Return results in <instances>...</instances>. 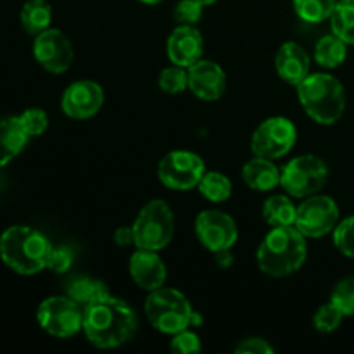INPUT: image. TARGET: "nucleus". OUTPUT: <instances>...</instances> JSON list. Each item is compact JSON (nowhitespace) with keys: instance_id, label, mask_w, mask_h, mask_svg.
Listing matches in <instances>:
<instances>
[{"instance_id":"1","label":"nucleus","mask_w":354,"mask_h":354,"mask_svg":"<svg viewBox=\"0 0 354 354\" xmlns=\"http://www.w3.org/2000/svg\"><path fill=\"white\" fill-rule=\"evenodd\" d=\"M137 327L138 320L133 308L111 294L83 308V332L100 349L118 348L128 342Z\"/></svg>"},{"instance_id":"2","label":"nucleus","mask_w":354,"mask_h":354,"mask_svg":"<svg viewBox=\"0 0 354 354\" xmlns=\"http://www.w3.org/2000/svg\"><path fill=\"white\" fill-rule=\"evenodd\" d=\"M306 237L294 225L273 227L258 248V266L270 277H287L304 265Z\"/></svg>"},{"instance_id":"3","label":"nucleus","mask_w":354,"mask_h":354,"mask_svg":"<svg viewBox=\"0 0 354 354\" xmlns=\"http://www.w3.org/2000/svg\"><path fill=\"white\" fill-rule=\"evenodd\" d=\"M52 244L31 227L14 225L0 237V258L19 275H37L47 268Z\"/></svg>"},{"instance_id":"4","label":"nucleus","mask_w":354,"mask_h":354,"mask_svg":"<svg viewBox=\"0 0 354 354\" xmlns=\"http://www.w3.org/2000/svg\"><path fill=\"white\" fill-rule=\"evenodd\" d=\"M297 99L308 116L320 124H334L346 109L342 83L327 73H315L297 85Z\"/></svg>"},{"instance_id":"5","label":"nucleus","mask_w":354,"mask_h":354,"mask_svg":"<svg viewBox=\"0 0 354 354\" xmlns=\"http://www.w3.org/2000/svg\"><path fill=\"white\" fill-rule=\"evenodd\" d=\"M145 315L156 330L175 335L189 327H199L203 317L190 306L189 299L180 290L159 287L145 301Z\"/></svg>"},{"instance_id":"6","label":"nucleus","mask_w":354,"mask_h":354,"mask_svg":"<svg viewBox=\"0 0 354 354\" xmlns=\"http://www.w3.org/2000/svg\"><path fill=\"white\" fill-rule=\"evenodd\" d=\"M133 237L137 249L161 251L171 242L175 234V216L165 201H149L135 218Z\"/></svg>"},{"instance_id":"7","label":"nucleus","mask_w":354,"mask_h":354,"mask_svg":"<svg viewBox=\"0 0 354 354\" xmlns=\"http://www.w3.org/2000/svg\"><path fill=\"white\" fill-rule=\"evenodd\" d=\"M328 182V166L313 154L294 158L280 169V185L290 197L306 199L320 192Z\"/></svg>"},{"instance_id":"8","label":"nucleus","mask_w":354,"mask_h":354,"mask_svg":"<svg viewBox=\"0 0 354 354\" xmlns=\"http://www.w3.org/2000/svg\"><path fill=\"white\" fill-rule=\"evenodd\" d=\"M40 327L54 337L68 339L83 330V306L69 296L48 297L38 306Z\"/></svg>"},{"instance_id":"9","label":"nucleus","mask_w":354,"mask_h":354,"mask_svg":"<svg viewBox=\"0 0 354 354\" xmlns=\"http://www.w3.org/2000/svg\"><path fill=\"white\" fill-rule=\"evenodd\" d=\"M296 140L297 130L292 121L283 116L268 118L252 133L251 151L258 158L275 161L289 154Z\"/></svg>"},{"instance_id":"10","label":"nucleus","mask_w":354,"mask_h":354,"mask_svg":"<svg viewBox=\"0 0 354 354\" xmlns=\"http://www.w3.org/2000/svg\"><path fill=\"white\" fill-rule=\"evenodd\" d=\"M204 173H206L204 161L190 151L168 152L158 166V176L162 185L182 192L199 185Z\"/></svg>"},{"instance_id":"11","label":"nucleus","mask_w":354,"mask_h":354,"mask_svg":"<svg viewBox=\"0 0 354 354\" xmlns=\"http://www.w3.org/2000/svg\"><path fill=\"white\" fill-rule=\"evenodd\" d=\"M339 223V207L332 197L315 196L306 197L297 206L294 227L310 239H320L335 230Z\"/></svg>"},{"instance_id":"12","label":"nucleus","mask_w":354,"mask_h":354,"mask_svg":"<svg viewBox=\"0 0 354 354\" xmlns=\"http://www.w3.org/2000/svg\"><path fill=\"white\" fill-rule=\"evenodd\" d=\"M196 234L201 244L214 254L232 249L239 239L234 218L218 209H206L197 216Z\"/></svg>"},{"instance_id":"13","label":"nucleus","mask_w":354,"mask_h":354,"mask_svg":"<svg viewBox=\"0 0 354 354\" xmlns=\"http://www.w3.org/2000/svg\"><path fill=\"white\" fill-rule=\"evenodd\" d=\"M33 55L41 68L54 75H61L71 66L75 50L69 38L61 30L48 28L35 37Z\"/></svg>"},{"instance_id":"14","label":"nucleus","mask_w":354,"mask_h":354,"mask_svg":"<svg viewBox=\"0 0 354 354\" xmlns=\"http://www.w3.org/2000/svg\"><path fill=\"white\" fill-rule=\"evenodd\" d=\"M104 104L102 86L90 80L75 82L64 90L61 107L71 120H88L95 116Z\"/></svg>"},{"instance_id":"15","label":"nucleus","mask_w":354,"mask_h":354,"mask_svg":"<svg viewBox=\"0 0 354 354\" xmlns=\"http://www.w3.org/2000/svg\"><path fill=\"white\" fill-rule=\"evenodd\" d=\"M189 69V90L199 99L213 102L225 93L227 75L220 64L209 59H199Z\"/></svg>"},{"instance_id":"16","label":"nucleus","mask_w":354,"mask_h":354,"mask_svg":"<svg viewBox=\"0 0 354 354\" xmlns=\"http://www.w3.org/2000/svg\"><path fill=\"white\" fill-rule=\"evenodd\" d=\"M204 40L201 31L190 24H178L168 38V57L173 64L190 68L203 59Z\"/></svg>"},{"instance_id":"17","label":"nucleus","mask_w":354,"mask_h":354,"mask_svg":"<svg viewBox=\"0 0 354 354\" xmlns=\"http://www.w3.org/2000/svg\"><path fill=\"white\" fill-rule=\"evenodd\" d=\"M130 275L140 289L152 292L165 286L168 272L158 251L137 249L130 258Z\"/></svg>"},{"instance_id":"18","label":"nucleus","mask_w":354,"mask_h":354,"mask_svg":"<svg viewBox=\"0 0 354 354\" xmlns=\"http://www.w3.org/2000/svg\"><path fill=\"white\" fill-rule=\"evenodd\" d=\"M311 59L304 47L296 41H286L279 48L275 57V68L280 78L289 85L297 86L310 76Z\"/></svg>"},{"instance_id":"19","label":"nucleus","mask_w":354,"mask_h":354,"mask_svg":"<svg viewBox=\"0 0 354 354\" xmlns=\"http://www.w3.org/2000/svg\"><path fill=\"white\" fill-rule=\"evenodd\" d=\"M242 178L256 192H270L280 185V169L272 159L258 158L248 161L242 168Z\"/></svg>"},{"instance_id":"20","label":"nucleus","mask_w":354,"mask_h":354,"mask_svg":"<svg viewBox=\"0 0 354 354\" xmlns=\"http://www.w3.org/2000/svg\"><path fill=\"white\" fill-rule=\"evenodd\" d=\"M30 135L24 131L19 118L0 120V168L9 165L26 147Z\"/></svg>"},{"instance_id":"21","label":"nucleus","mask_w":354,"mask_h":354,"mask_svg":"<svg viewBox=\"0 0 354 354\" xmlns=\"http://www.w3.org/2000/svg\"><path fill=\"white\" fill-rule=\"evenodd\" d=\"M66 292L73 301H76L83 308L109 296V289H107L106 283L102 280L90 279V277H76V279H73L68 283Z\"/></svg>"},{"instance_id":"22","label":"nucleus","mask_w":354,"mask_h":354,"mask_svg":"<svg viewBox=\"0 0 354 354\" xmlns=\"http://www.w3.org/2000/svg\"><path fill=\"white\" fill-rule=\"evenodd\" d=\"M50 23L52 7L47 0H28L21 9V24L33 37L48 30Z\"/></svg>"},{"instance_id":"23","label":"nucleus","mask_w":354,"mask_h":354,"mask_svg":"<svg viewBox=\"0 0 354 354\" xmlns=\"http://www.w3.org/2000/svg\"><path fill=\"white\" fill-rule=\"evenodd\" d=\"M348 57V44L337 35H325L315 45V59L322 68L334 69Z\"/></svg>"},{"instance_id":"24","label":"nucleus","mask_w":354,"mask_h":354,"mask_svg":"<svg viewBox=\"0 0 354 354\" xmlns=\"http://www.w3.org/2000/svg\"><path fill=\"white\" fill-rule=\"evenodd\" d=\"M297 207L287 196H272L263 204V216L270 227H290L296 223Z\"/></svg>"},{"instance_id":"25","label":"nucleus","mask_w":354,"mask_h":354,"mask_svg":"<svg viewBox=\"0 0 354 354\" xmlns=\"http://www.w3.org/2000/svg\"><path fill=\"white\" fill-rule=\"evenodd\" d=\"M332 33L348 45H354V0H337L330 16Z\"/></svg>"},{"instance_id":"26","label":"nucleus","mask_w":354,"mask_h":354,"mask_svg":"<svg viewBox=\"0 0 354 354\" xmlns=\"http://www.w3.org/2000/svg\"><path fill=\"white\" fill-rule=\"evenodd\" d=\"M197 187L211 203H225L232 196V182L220 171H206Z\"/></svg>"},{"instance_id":"27","label":"nucleus","mask_w":354,"mask_h":354,"mask_svg":"<svg viewBox=\"0 0 354 354\" xmlns=\"http://www.w3.org/2000/svg\"><path fill=\"white\" fill-rule=\"evenodd\" d=\"M294 10L304 23H322L330 19L337 0H292Z\"/></svg>"},{"instance_id":"28","label":"nucleus","mask_w":354,"mask_h":354,"mask_svg":"<svg viewBox=\"0 0 354 354\" xmlns=\"http://www.w3.org/2000/svg\"><path fill=\"white\" fill-rule=\"evenodd\" d=\"M159 88L169 95H176L189 88V69L182 68V66H171V68H165L159 73Z\"/></svg>"},{"instance_id":"29","label":"nucleus","mask_w":354,"mask_h":354,"mask_svg":"<svg viewBox=\"0 0 354 354\" xmlns=\"http://www.w3.org/2000/svg\"><path fill=\"white\" fill-rule=\"evenodd\" d=\"M342 318H344V313H342V311L330 301V303L324 304V306L315 313L313 325L318 332H322V334H330V332L337 330Z\"/></svg>"},{"instance_id":"30","label":"nucleus","mask_w":354,"mask_h":354,"mask_svg":"<svg viewBox=\"0 0 354 354\" xmlns=\"http://www.w3.org/2000/svg\"><path fill=\"white\" fill-rule=\"evenodd\" d=\"M330 301L344 313V317H354V277L341 280L334 287Z\"/></svg>"},{"instance_id":"31","label":"nucleus","mask_w":354,"mask_h":354,"mask_svg":"<svg viewBox=\"0 0 354 354\" xmlns=\"http://www.w3.org/2000/svg\"><path fill=\"white\" fill-rule=\"evenodd\" d=\"M334 242L342 254L354 259V214L335 227Z\"/></svg>"},{"instance_id":"32","label":"nucleus","mask_w":354,"mask_h":354,"mask_svg":"<svg viewBox=\"0 0 354 354\" xmlns=\"http://www.w3.org/2000/svg\"><path fill=\"white\" fill-rule=\"evenodd\" d=\"M19 118L21 124H23L24 131L31 137H40L41 133H45V130L48 128V116L45 111L41 109H26Z\"/></svg>"},{"instance_id":"33","label":"nucleus","mask_w":354,"mask_h":354,"mask_svg":"<svg viewBox=\"0 0 354 354\" xmlns=\"http://www.w3.org/2000/svg\"><path fill=\"white\" fill-rule=\"evenodd\" d=\"M203 9L204 6L197 2V0H180L176 3L175 10H173V17L180 24L196 26V23H199L201 17H203Z\"/></svg>"},{"instance_id":"34","label":"nucleus","mask_w":354,"mask_h":354,"mask_svg":"<svg viewBox=\"0 0 354 354\" xmlns=\"http://www.w3.org/2000/svg\"><path fill=\"white\" fill-rule=\"evenodd\" d=\"M73 261H75L73 249L69 245H59V248H52L47 268L54 273H66L73 266Z\"/></svg>"},{"instance_id":"35","label":"nucleus","mask_w":354,"mask_h":354,"mask_svg":"<svg viewBox=\"0 0 354 354\" xmlns=\"http://www.w3.org/2000/svg\"><path fill=\"white\" fill-rule=\"evenodd\" d=\"M171 349L175 353H180V354H196L203 349V346H201L199 335H197L196 332L185 328V330H182V332H178V334L173 335Z\"/></svg>"},{"instance_id":"36","label":"nucleus","mask_w":354,"mask_h":354,"mask_svg":"<svg viewBox=\"0 0 354 354\" xmlns=\"http://www.w3.org/2000/svg\"><path fill=\"white\" fill-rule=\"evenodd\" d=\"M235 353H239V354H272L273 348L265 341V339L249 337V339H244V341L239 342V346L235 348Z\"/></svg>"},{"instance_id":"37","label":"nucleus","mask_w":354,"mask_h":354,"mask_svg":"<svg viewBox=\"0 0 354 354\" xmlns=\"http://www.w3.org/2000/svg\"><path fill=\"white\" fill-rule=\"evenodd\" d=\"M114 242H116L120 248H127V245L135 244L133 237V228L131 227H120L114 234Z\"/></svg>"},{"instance_id":"38","label":"nucleus","mask_w":354,"mask_h":354,"mask_svg":"<svg viewBox=\"0 0 354 354\" xmlns=\"http://www.w3.org/2000/svg\"><path fill=\"white\" fill-rule=\"evenodd\" d=\"M216 258H218V259H216L218 265L223 266V268H228V266H230L232 263H234V256H232L230 249H227V251L216 252Z\"/></svg>"},{"instance_id":"39","label":"nucleus","mask_w":354,"mask_h":354,"mask_svg":"<svg viewBox=\"0 0 354 354\" xmlns=\"http://www.w3.org/2000/svg\"><path fill=\"white\" fill-rule=\"evenodd\" d=\"M197 2H199V3H203V6L206 7V6H213V3L216 2V0H197Z\"/></svg>"},{"instance_id":"40","label":"nucleus","mask_w":354,"mask_h":354,"mask_svg":"<svg viewBox=\"0 0 354 354\" xmlns=\"http://www.w3.org/2000/svg\"><path fill=\"white\" fill-rule=\"evenodd\" d=\"M140 2L149 3V6H154V3H159V2H161V0H140Z\"/></svg>"}]
</instances>
